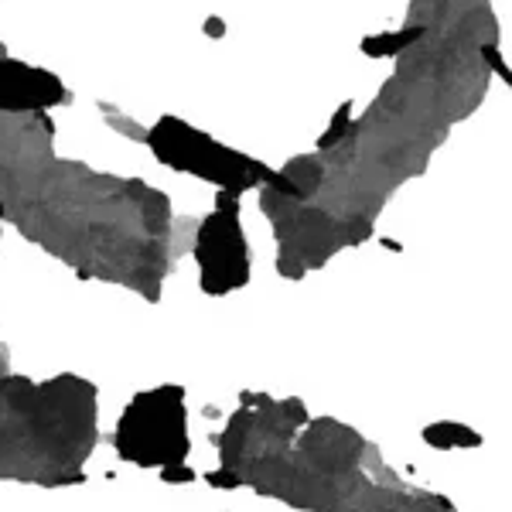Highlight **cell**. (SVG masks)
<instances>
[{"instance_id":"cell-1","label":"cell","mask_w":512,"mask_h":512,"mask_svg":"<svg viewBox=\"0 0 512 512\" xmlns=\"http://www.w3.org/2000/svg\"><path fill=\"white\" fill-rule=\"evenodd\" d=\"M151 151L158 154L164 164L178 171H192L198 178H209L222 185V192H239V188L260 185V181H274L284 195L297 198L294 181H287V175H270L260 161H250L236 151H226L222 144H216L212 137L198 134V130L185 127L178 120H161L158 127L147 137Z\"/></svg>"},{"instance_id":"cell-2","label":"cell","mask_w":512,"mask_h":512,"mask_svg":"<svg viewBox=\"0 0 512 512\" xmlns=\"http://www.w3.org/2000/svg\"><path fill=\"white\" fill-rule=\"evenodd\" d=\"M117 444L123 458L140 465H158V461L171 465L185 458V410H181L178 386H161L154 393L137 396L120 420Z\"/></svg>"},{"instance_id":"cell-3","label":"cell","mask_w":512,"mask_h":512,"mask_svg":"<svg viewBox=\"0 0 512 512\" xmlns=\"http://www.w3.org/2000/svg\"><path fill=\"white\" fill-rule=\"evenodd\" d=\"M198 267H202V287L209 294H229L250 277V253L239 229V202L233 192H222L219 205L205 226L198 229L195 243Z\"/></svg>"},{"instance_id":"cell-4","label":"cell","mask_w":512,"mask_h":512,"mask_svg":"<svg viewBox=\"0 0 512 512\" xmlns=\"http://www.w3.org/2000/svg\"><path fill=\"white\" fill-rule=\"evenodd\" d=\"M65 99L62 82L24 62L0 59V110L4 113H41Z\"/></svg>"}]
</instances>
